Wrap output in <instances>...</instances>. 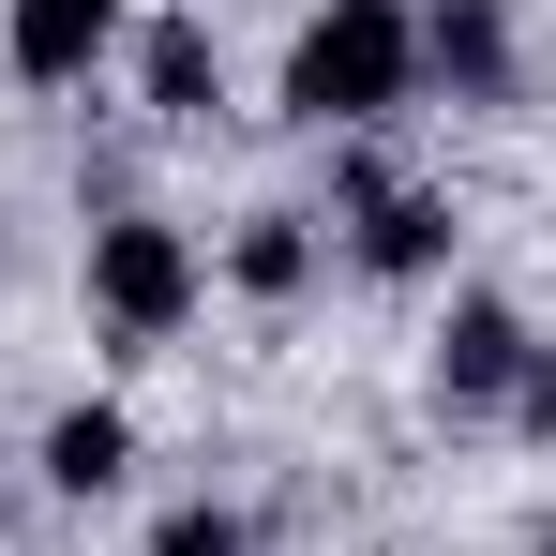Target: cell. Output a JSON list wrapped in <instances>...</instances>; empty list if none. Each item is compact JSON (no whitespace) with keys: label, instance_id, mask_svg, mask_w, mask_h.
Listing matches in <instances>:
<instances>
[{"label":"cell","instance_id":"cell-1","mask_svg":"<svg viewBox=\"0 0 556 556\" xmlns=\"http://www.w3.org/2000/svg\"><path fill=\"white\" fill-rule=\"evenodd\" d=\"M406 91H421V15H406V0H316V15H301L286 105H301L316 136H362V121H391Z\"/></svg>","mask_w":556,"mask_h":556},{"label":"cell","instance_id":"cell-2","mask_svg":"<svg viewBox=\"0 0 556 556\" xmlns=\"http://www.w3.org/2000/svg\"><path fill=\"white\" fill-rule=\"evenodd\" d=\"M195 286L211 271H195V241L166 226V211H105L91 226V316L121 331V346H166V331L195 316Z\"/></svg>","mask_w":556,"mask_h":556},{"label":"cell","instance_id":"cell-3","mask_svg":"<svg viewBox=\"0 0 556 556\" xmlns=\"http://www.w3.org/2000/svg\"><path fill=\"white\" fill-rule=\"evenodd\" d=\"M331 195H346V256H362L376 286L452 271V195H437V181H391L376 151H346V166H331Z\"/></svg>","mask_w":556,"mask_h":556},{"label":"cell","instance_id":"cell-4","mask_svg":"<svg viewBox=\"0 0 556 556\" xmlns=\"http://www.w3.org/2000/svg\"><path fill=\"white\" fill-rule=\"evenodd\" d=\"M527 346H542V331H527V316H511L496 286H466V301H452V331H437V406H452V421H481V406H511V376H527Z\"/></svg>","mask_w":556,"mask_h":556},{"label":"cell","instance_id":"cell-5","mask_svg":"<svg viewBox=\"0 0 556 556\" xmlns=\"http://www.w3.org/2000/svg\"><path fill=\"white\" fill-rule=\"evenodd\" d=\"M105 46H121V0H0V61L30 91H76Z\"/></svg>","mask_w":556,"mask_h":556},{"label":"cell","instance_id":"cell-6","mask_svg":"<svg viewBox=\"0 0 556 556\" xmlns=\"http://www.w3.org/2000/svg\"><path fill=\"white\" fill-rule=\"evenodd\" d=\"M421 76L466 91V105H496L511 91V0H437L421 15Z\"/></svg>","mask_w":556,"mask_h":556},{"label":"cell","instance_id":"cell-7","mask_svg":"<svg viewBox=\"0 0 556 556\" xmlns=\"http://www.w3.org/2000/svg\"><path fill=\"white\" fill-rule=\"evenodd\" d=\"M136 91H151V121H211V105H226V46H211L195 15H151V30H136Z\"/></svg>","mask_w":556,"mask_h":556},{"label":"cell","instance_id":"cell-8","mask_svg":"<svg viewBox=\"0 0 556 556\" xmlns=\"http://www.w3.org/2000/svg\"><path fill=\"white\" fill-rule=\"evenodd\" d=\"M46 481H61V496H76V511H91V496H121V481H136V421H121V406H61V421H46Z\"/></svg>","mask_w":556,"mask_h":556},{"label":"cell","instance_id":"cell-9","mask_svg":"<svg viewBox=\"0 0 556 556\" xmlns=\"http://www.w3.org/2000/svg\"><path fill=\"white\" fill-rule=\"evenodd\" d=\"M226 286H241V301H301V286H316V211H241Z\"/></svg>","mask_w":556,"mask_h":556},{"label":"cell","instance_id":"cell-10","mask_svg":"<svg viewBox=\"0 0 556 556\" xmlns=\"http://www.w3.org/2000/svg\"><path fill=\"white\" fill-rule=\"evenodd\" d=\"M151 556H241V511H226V496H181V511L151 527Z\"/></svg>","mask_w":556,"mask_h":556},{"label":"cell","instance_id":"cell-11","mask_svg":"<svg viewBox=\"0 0 556 556\" xmlns=\"http://www.w3.org/2000/svg\"><path fill=\"white\" fill-rule=\"evenodd\" d=\"M511 421H527V437H556V346H527V376H511Z\"/></svg>","mask_w":556,"mask_h":556},{"label":"cell","instance_id":"cell-12","mask_svg":"<svg viewBox=\"0 0 556 556\" xmlns=\"http://www.w3.org/2000/svg\"><path fill=\"white\" fill-rule=\"evenodd\" d=\"M527 556H556V511H542V542H527Z\"/></svg>","mask_w":556,"mask_h":556}]
</instances>
